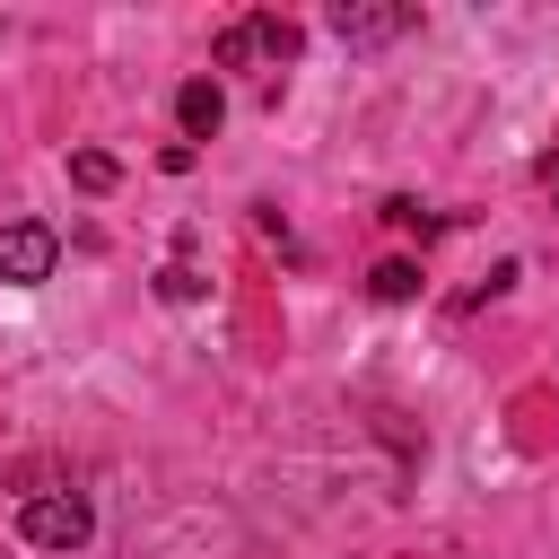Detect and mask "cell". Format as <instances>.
I'll return each instance as SVG.
<instances>
[{
    "mask_svg": "<svg viewBox=\"0 0 559 559\" xmlns=\"http://www.w3.org/2000/svg\"><path fill=\"white\" fill-rule=\"evenodd\" d=\"M70 183H79V192H114V183H122V166H114L105 148H79V157H70Z\"/></svg>",
    "mask_w": 559,
    "mask_h": 559,
    "instance_id": "8992f818",
    "label": "cell"
},
{
    "mask_svg": "<svg viewBox=\"0 0 559 559\" xmlns=\"http://www.w3.org/2000/svg\"><path fill=\"white\" fill-rule=\"evenodd\" d=\"M332 35L367 52V44H393V35H411V9H402V0H393V9H367V0H341V9H332Z\"/></svg>",
    "mask_w": 559,
    "mask_h": 559,
    "instance_id": "277c9868",
    "label": "cell"
},
{
    "mask_svg": "<svg viewBox=\"0 0 559 559\" xmlns=\"http://www.w3.org/2000/svg\"><path fill=\"white\" fill-rule=\"evenodd\" d=\"M297 44H306V35H297L288 17H271V9H253V17H236V26H218V44H210V61H218V70H253V61H271V70H280V61H297Z\"/></svg>",
    "mask_w": 559,
    "mask_h": 559,
    "instance_id": "6da1fadb",
    "label": "cell"
},
{
    "mask_svg": "<svg viewBox=\"0 0 559 559\" xmlns=\"http://www.w3.org/2000/svg\"><path fill=\"white\" fill-rule=\"evenodd\" d=\"M367 288H376L384 306H402V297H419V262H376V271H367Z\"/></svg>",
    "mask_w": 559,
    "mask_h": 559,
    "instance_id": "52a82bcc",
    "label": "cell"
},
{
    "mask_svg": "<svg viewBox=\"0 0 559 559\" xmlns=\"http://www.w3.org/2000/svg\"><path fill=\"white\" fill-rule=\"evenodd\" d=\"M52 262H61V236H52V227H35V218L0 227V280H9V288H35V280H52Z\"/></svg>",
    "mask_w": 559,
    "mask_h": 559,
    "instance_id": "3957f363",
    "label": "cell"
},
{
    "mask_svg": "<svg viewBox=\"0 0 559 559\" xmlns=\"http://www.w3.org/2000/svg\"><path fill=\"white\" fill-rule=\"evenodd\" d=\"M384 218H393V227H419V236H437V218H428L411 192H402V201H384Z\"/></svg>",
    "mask_w": 559,
    "mask_h": 559,
    "instance_id": "9c48e42d",
    "label": "cell"
},
{
    "mask_svg": "<svg viewBox=\"0 0 559 559\" xmlns=\"http://www.w3.org/2000/svg\"><path fill=\"white\" fill-rule=\"evenodd\" d=\"M218 114H227L218 79H183V87H175V122H183V148H192V140H210V131H218Z\"/></svg>",
    "mask_w": 559,
    "mask_h": 559,
    "instance_id": "5b68a950",
    "label": "cell"
},
{
    "mask_svg": "<svg viewBox=\"0 0 559 559\" xmlns=\"http://www.w3.org/2000/svg\"><path fill=\"white\" fill-rule=\"evenodd\" d=\"M157 297L192 306V297H201V271H192V262H166V271H157Z\"/></svg>",
    "mask_w": 559,
    "mask_h": 559,
    "instance_id": "ba28073f",
    "label": "cell"
},
{
    "mask_svg": "<svg viewBox=\"0 0 559 559\" xmlns=\"http://www.w3.org/2000/svg\"><path fill=\"white\" fill-rule=\"evenodd\" d=\"M542 192H550V201H559V157H542Z\"/></svg>",
    "mask_w": 559,
    "mask_h": 559,
    "instance_id": "30bf717a",
    "label": "cell"
},
{
    "mask_svg": "<svg viewBox=\"0 0 559 559\" xmlns=\"http://www.w3.org/2000/svg\"><path fill=\"white\" fill-rule=\"evenodd\" d=\"M17 533H26L35 550H79V542L96 533V515H87L79 489H35V498L17 507Z\"/></svg>",
    "mask_w": 559,
    "mask_h": 559,
    "instance_id": "7a4b0ae2",
    "label": "cell"
}]
</instances>
